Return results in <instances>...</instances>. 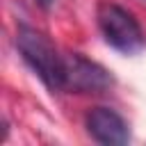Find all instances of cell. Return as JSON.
I'll return each mask as SVG.
<instances>
[{"label":"cell","mask_w":146,"mask_h":146,"mask_svg":"<svg viewBox=\"0 0 146 146\" xmlns=\"http://www.w3.org/2000/svg\"><path fill=\"white\" fill-rule=\"evenodd\" d=\"M16 46L23 55V59L32 66V71L41 78V82L52 89L62 91L66 82V57L57 52V48L50 43L48 36H43L39 30L30 25H21L16 34Z\"/></svg>","instance_id":"1"},{"label":"cell","mask_w":146,"mask_h":146,"mask_svg":"<svg viewBox=\"0 0 146 146\" xmlns=\"http://www.w3.org/2000/svg\"><path fill=\"white\" fill-rule=\"evenodd\" d=\"M96 16H98L100 32L112 48H116L125 55L144 48L141 25L128 9H123L121 5H114V2H100Z\"/></svg>","instance_id":"2"},{"label":"cell","mask_w":146,"mask_h":146,"mask_svg":"<svg viewBox=\"0 0 146 146\" xmlns=\"http://www.w3.org/2000/svg\"><path fill=\"white\" fill-rule=\"evenodd\" d=\"M112 84V75L96 62L82 55L66 57V82L64 89L75 94H98Z\"/></svg>","instance_id":"3"},{"label":"cell","mask_w":146,"mask_h":146,"mask_svg":"<svg viewBox=\"0 0 146 146\" xmlns=\"http://www.w3.org/2000/svg\"><path fill=\"white\" fill-rule=\"evenodd\" d=\"M87 130L98 144L105 146H121L130 139L128 123L110 107H91L87 112Z\"/></svg>","instance_id":"4"},{"label":"cell","mask_w":146,"mask_h":146,"mask_svg":"<svg viewBox=\"0 0 146 146\" xmlns=\"http://www.w3.org/2000/svg\"><path fill=\"white\" fill-rule=\"evenodd\" d=\"M34 2H36V5H39V7H41V9H50V7H52V2H55V0H34Z\"/></svg>","instance_id":"5"}]
</instances>
